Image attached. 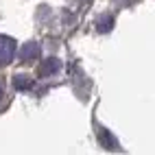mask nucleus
<instances>
[{"label":"nucleus","instance_id":"nucleus-4","mask_svg":"<svg viewBox=\"0 0 155 155\" xmlns=\"http://www.w3.org/2000/svg\"><path fill=\"white\" fill-rule=\"evenodd\" d=\"M101 144L105 149H118V142L114 140V136L109 131H105V129H101Z\"/></svg>","mask_w":155,"mask_h":155},{"label":"nucleus","instance_id":"nucleus-3","mask_svg":"<svg viewBox=\"0 0 155 155\" xmlns=\"http://www.w3.org/2000/svg\"><path fill=\"white\" fill-rule=\"evenodd\" d=\"M37 55H39V46H37L35 42L24 44L22 50H20V59H22V61H31V59H35Z\"/></svg>","mask_w":155,"mask_h":155},{"label":"nucleus","instance_id":"nucleus-1","mask_svg":"<svg viewBox=\"0 0 155 155\" xmlns=\"http://www.w3.org/2000/svg\"><path fill=\"white\" fill-rule=\"evenodd\" d=\"M15 57V42L7 35H0V66L11 64Z\"/></svg>","mask_w":155,"mask_h":155},{"label":"nucleus","instance_id":"nucleus-6","mask_svg":"<svg viewBox=\"0 0 155 155\" xmlns=\"http://www.w3.org/2000/svg\"><path fill=\"white\" fill-rule=\"evenodd\" d=\"M111 24H114V20H111L109 15H107V18H103L101 22H98V31H101V33H105V31L111 28Z\"/></svg>","mask_w":155,"mask_h":155},{"label":"nucleus","instance_id":"nucleus-7","mask_svg":"<svg viewBox=\"0 0 155 155\" xmlns=\"http://www.w3.org/2000/svg\"><path fill=\"white\" fill-rule=\"evenodd\" d=\"M0 98H2V90H0Z\"/></svg>","mask_w":155,"mask_h":155},{"label":"nucleus","instance_id":"nucleus-5","mask_svg":"<svg viewBox=\"0 0 155 155\" xmlns=\"http://www.w3.org/2000/svg\"><path fill=\"white\" fill-rule=\"evenodd\" d=\"M31 83H33V81H31L28 77H24V74H18V77L13 79L15 90H28V87H31Z\"/></svg>","mask_w":155,"mask_h":155},{"label":"nucleus","instance_id":"nucleus-2","mask_svg":"<svg viewBox=\"0 0 155 155\" xmlns=\"http://www.w3.org/2000/svg\"><path fill=\"white\" fill-rule=\"evenodd\" d=\"M59 68H61V61H59L57 57H50V59L42 61L37 74H39V77H50V74H55V72H59Z\"/></svg>","mask_w":155,"mask_h":155}]
</instances>
